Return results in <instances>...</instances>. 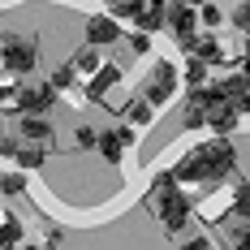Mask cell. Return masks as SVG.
<instances>
[{
    "mask_svg": "<svg viewBox=\"0 0 250 250\" xmlns=\"http://www.w3.org/2000/svg\"><path fill=\"white\" fill-rule=\"evenodd\" d=\"M199 160H203V173H207V181H225L233 168H237V151H233V143H229V134H216L211 143H203Z\"/></svg>",
    "mask_w": 250,
    "mask_h": 250,
    "instance_id": "1",
    "label": "cell"
},
{
    "mask_svg": "<svg viewBox=\"0 0 250 250\" xmlns=\"http://www.w3.org/2000/svg\"><path fill=\"white\" fill-rule=\"evenodd\" d=\"M151 207H155V220L168 229V233H181V229L190 225V199L181 194V190H160L155 199H151Z\"/></svg>",
    "mask_w": 250,
    "mask_h": 250,
    "instance_id": "2",
    "label": "cell"
},
{
    "mask_svg": "<svg viewBox=\"0 0 250 250\" xmlns=\"http://www.w3.org/2000/svg\"><path fill=\"white\" fill-rule=\"evenodd\" d=\"M0 65H9L18 78H26L35 65H39V48H35V39L4 35V39H0Z\"/></svg>",
    "mask_w": 250,
    "mask_h": 250,
    "instance_id": "3",
    "label": "cell"
},
{
    "mask_svg": "<svg viewBox=\"0 0 250 250\" xmlns=\"http://www.w3.org/2000/svg\"><path fill=\"white\" fill-rule=\"evenodd\" d=\"M164 26L177 35V43H181V48H190V43H194V35H199V13H194V4H190V0L168 4V9H164Z\"/></svg>",
    "mask_w": 250,
    "mask_h": 250,
    "instance_id": "4",
    "label": "cell"
},
{
    "mask_svg": "<svg viewBox=\"0 0 250 250\" xmlns=\"http://www.w3.org/2000/svg\"><path fill=\"white\" fill-rule=\"evenodd\" d=\"M173 91H177V69L168 65V61H155L147 86H143V100H147L151 108H164V104L173 100Z\"/></svg>",
    "mask_w": 250,
    "mask_h": 250,
    "instance_id": "5",
    "label": "cell"
},
{
    "mask_svg": "<svg viewBox=\"0 0 250 250\" xmlns=\"http://www.w3.org/2000/svg\"><path fill=\"white\" fill-rule=\"evenodd\" d=\"M52 100H56V91H52L48 82H39V86H13V108L18 112H48Z\"/></svg>",
    "mask_w": 250,
    "mask_h": 250,
    "instance_id": "6",
    "label": "cell"
},
{
    "mask_svg": "<svg viewBox=\"0 0 250 250\" xmlns=\"http://www.w3.org/2000/svg\"><path fill=\"white\" fill-rule=\"evenodd\" d=\"M203 125H211L216 134H233L237 125H242V108L233 100H216L207 112H203Z\"/></svg>",
    "mask_w": 250,
    "mask_h": 250,
    "instance_id": "7",
    "label": "cell"
},
{
    "mask_svg": "<svg viewBox=\"0 0 250 250\" xmlns=\"http://www.w3.org/2000/svg\"><path fill=\"white\" fill-rule=\"evenodd\" d=\"M117 39H121V22H117V18H91V22H86V43L108 48V43H117Z\"/></svg>",
    "mask_w": 250,
    "mask_h": 250,
    "instance_id": "8",
    "label": "cell"
},
{
    "mask_svg": "<svg viewBox=\"0 0 250 250\" xmlns=\"http://www.w3.org/2000/svg\"><path fill=\"white\" fill-rule=\"evenodd\" d=\"M164 9H168V0H143L138 13H134L138 30H160V26H164Z\"/></svg>",
    "mask_w": 250,
    "mask_h": 250,
    "instance_id": "9",
    "label": "cell"
},
{
    "mask_svg": "<svg viewBox=\"0 0 250 250\" xmlns=\"http://www.w3.org/2000/svg\"><path fill=\"white\" fill-rule=\"evenodd\" d=\"M112 82H121V65H100V69H95V78L86 82V100H104Z\"/></svg>",
    "mask_w": 250,
    "mask_h": 250,
    "instance_id": "10",
    "label": "cell"
},
{
    "mask_svg": "<svg viewBox=\"0 0 250 250\" xmlns=\"http://www.w3.org/2000/svg\"><path fill=\"white\" fill-rule=\"evenodd\" d=\"M22 138L30 143H52V121H43V112H22Z\"/></svg>",
    "mask_w": 250,
    "mask_h": 250,
    "instance_id": "11",
    "label": "cell"
},
{
    "mask_svg": "<svg viewBox=\"0 0 250 250\" xmlns=\"http://www.w3.org/2000/svg\"><path fill=\"white\" fill-rule=\"evenodd\" d=\"M95 147H100V155L108 160V164H121V151H129L121 143V134L117 129H108V134H95Z\"/></svg>",
    "mask_w": 250,
    "mask_h": 250,
    "instance_id": "12",
    "label": "cell"
},
{
    "mask_svg": "<svg viewBox=\"0 0 250 250\" xmlns=\"http://www.w3.org/2000/svg\"><path fill=\"white\" fill-rule=\"evenodd\" d=\"M177 181H207V173H203V160H199V151H190V155H181L177 160V168H173Z\"/></svg>",
    "mask_w": 250,
    "mask_h": 250,
    "instance_id": "13",
    "label": "cell"
},
{
    "mask_svg": "<svg viewBox=\"0 0 250 250\" xmlns=\"http://www.w3.org/2000/svg\"><path fill=\"white\" fill-rule=\"evenodd\" d=\"M69 65H74V74H95V69L104 65V61H100V48H95V43H82V48L74 52Z\"/></svg>",
    "mask_w": 250,
    "mask_h": 250,
    "instance_id": "14",
    "label": "cell"
},
{
    "mask_svg": "<svg viewBox=\"0 0 250 250\" xmlns=\"http://www.w3.org/2000/svg\"><path fill=\"white\" fill-rule=\"evenodd\" d=\"M186 52H194L199 61H207V65H220V61H225V48H220L216 39H199V35H194V43H190Z\"/></svg>",
    "mask_w": 250,
    "mask_h": 250,
    "instance_id": "15",
    "label": "cell"
},
{
    "mask_svg": "<svg viewBox=\"0 0 250 250\" xmlns=\"http://www.w3.org/2000/svg\"><path fill=\"white\" fill-rule=\"evenodd\" d=\"M13 160H18V168H26V173H35V168H43L48 151H43V147H26V143H22V151H18Z\"/></svg>",
    "mask_w": 250,
    "mask_h": 250,
    "instance_id": "16",
    "label": "cell"
},
{
    "mask_svg": "<svg viewBox=\"0 0 250 250\" xmlns=\"http://www.w3.org/2000/svg\"><path fill=\"white\" fill-rule=\"evenodd\" d=\"M181 78H186V86H199V82H207V61L190 56V61H186V69H181Z\"/></svg>",
    "mask_w": 250,
    "mask_h": 250,
    "instance_id": "17",
    "label": "cell"
},
{
    "mask_svg": "<svg viewBox=\"0 0 250 250\" xmlns=\"http://www.w3.org/2000/svg\"><path fill=\"white\" fill-rule=\"evenodd\" d=\"M18 242H22V225L13 216H4L0 220V246H18Z\"/></svg>",
    "mask_w": 250,
    "mask_h": 250,
    "instance_id": "18",
    "label": "cell"
},
{
    "mask_svg": "<svg viewBox=\"0 0 250 250\" xmlns=\"http://www.w3.org/2000/svg\"><path fill=\"white\" fill-rule=\"evenodd\" d=\"M125 121H134V125H147V121H151V104H147V100H134V104H125Z\"/></svg>",
    "mask_w": 250,
    "mask_h": 250,
    "instance_id": "19",
    "label": "cell"
},
{
    "mask_svg": "<svg viewBox=\"0 0 250 250\" xmlns=\"http://www.w3.org/2000/svg\"><path fill=\"white\" fill-rule=\"evenodd\" d=\"M26 190V168L22 173H4L0 177V194H22Z\"/></svg>",
    "mask_w": 250,
    "mask_h": 250,
    "instance_id": "20",
    "label": "cell"
},
{
    "mask_svg": "<svg viewBox=\"0 0 250 250\" xmlns=\"http://www.w3.org/2000/svg\"><path fill=\"white\" fill-rule=\"evenodd\" d=\"M48 86H52V91H65V86H74V65H61V69H52Z\"/></svg>",
    "mask_w": 250,
    "mask_h": 250,
    "instance_id": "21",
    "label": "cell"
},
{
    "mask_svg": "<svg viewBox=\"0 0 250 250\" xmlns=\"http://www.w3.org/2000/svg\"><path fill=\"white\" fill-rule=\"evenodd\" d=\"M199 22H207V26H220V22H225V13H220V4H216V0H203Z\"/></svg>",
    "mask_w": 250,
    "mask_h": 250,
    "instance_id": "22",
    "label": "cell"
},
{
    "mask_svg": "<svg viewBox=\"0 0 250 250\" xmlns=\"http://www.w3.org/2000/svg\"><path fill=\"white\" fill-rule=\"evenodd\" d=\"M233 207H237V216L246 220V211H250V186H237V194H233Z\"/></svg>",
    "mask_w": 250,
    "mask_h": 250,
    "instance_id": "23",
    "label": "cell"
},
{
    "mask_svg": "<svg viewBox=\"0 0 250 250\" xmlns=\"http://www.w3.org/2000/svg\"><path fill=\"white\" fill-rule=\"evenodd\" d=\"M173 186H177L173 173H155V177H151V190H155V194H160V190H173Z\"/></svg>",
    "mask_w": 250,
    "mask_h": 250,
    "instance_id": "24",
    "label": "cell"
},
{
    "mask_svg": "<svg viewBox=\"0 0 250 250\" xmlns=\"http://www.w3.org/2000/svg\"><path fill=\"white\" fill-rule=\"evenodd\" d=\"M129 48H134V52H151V39H147V30H138V35H129Z\"/></svg>",
    "mask_w": 250,
    "mask_h": 250,
    "instance_id": "25",
    "label": "cell"
},
{
    "mask_svg": "<svg viewBox=\"0 0 250 250\" xmlns=\"http://www.w3.org/2000/svg\"><path fill=\"white\" fill-rule=\"evenodd\" d=\"M78 147H95V129L91 125H78Z\"/></svg>",
    "mask_w": 250,
    "mask_h": 250,
    "instance_id": "26",
    "label": "cell"
},
{
    "mask_svg": "<svg viewBox=\"0 0 250 250\" xmlns=\"http://www.w3.org/2000/svg\"><path fill=\"white\" fill-rule=\"evenodd\" d=\"M18 151H22V143H18V138H0V155H9V160H13Z\"/></svg>",
    "mask_w": 250,
    "mask_h": 250,
    "instance_id": "27",
    "label": "cell"
},
{
    "mask_svg": "<svg viewBox=\"0 0 250 250\" xmlns=\"http://www.w3.org/2000/svg\"><path fill=\"white\" fill-rule=\"evenodd\" d=\"M233 26H237V30H250V9H246V4L233 13Z\"/></svg>",
    "mask_w": 250,
    "mask_h": 250,
    "instance_id": "28",
    "label": "cell"
},
{
    "mask_svg": "<svg viewBox=\"0 0 250 250\" xmlns=\"http://www.w3.org/2000/svg\"><path fill=\"white\" fill-rule=\"evenodd\" d=\"M186 250H211V242H207V237H190V242H186Z\"/></svg>",
    "mask_w": 250,
    "mask_h": 250,
    "instance_id": "29",
    "label": "cell"
},
{
    "mask_svg": "<svg viewBox=\"0 0 250 250\" xmlns=\"http://www.w3.org/2000/svg\"><path fill=\"white\" fill-rule=\"evenodd\" d=\"M117 134H121V143H125V147H134V129H129V125H117Z\"/></svg>",
    "mask_w": 250,
    "mask_h": 250,
    "instance_id": "30",
    "label": "cell"
},
{
    "mask_svg": "<svg viewBox=\"0 0 250 250\" xmlns=\"http://www.w3.org/2000/svg\"><path fill=\"white\" fill-rule=\"evenodd\" d=\"M9 100H13V86H0V108H4Z\"/></svg>",
    "mask_w": 250,
    "mask_h": 250,
    "instance_id": "31",
    "label": "cell"
}]
</instances>
